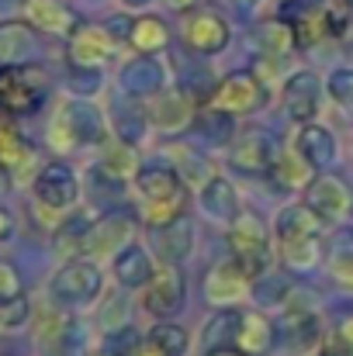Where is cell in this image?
<instances>
[{
	"mask_svg": "<svg viewBox=\"0 0 353 356\" xmlns=\"http://www.w3.org/2000/svg\"><path fill=\"white\" fill-rule=\"evenodd\" d=\"M194 115H198L194 111V97L187 90H180V87H166L156 97H149V104H146L149 128H156L163 135H177V131L191 128Z\"/></svg>",
	"mask_w": 353,
	"mask_h": 356,
	"instance_id": "9a60e30c",
	"label": "cell"
},
{
	"mask_svg": "<svg viewBox=\"0 0 353 356\" xmlns=\"http://www.w3.org/2000/svg\"><path fill=\"white\" fill-rule=\"evenodd\" d=\"M121 356H163V353H159V350H156L149 339H139V343H132V346H128Z\"/></svg>",
	"mask_w": 353,
	"mask_h": 356,
	"instance_id": "60d3db41",
	"label": "cell"
},
{
	"mask_svg": "<svg viewBox=\"0 0 353 356\" xmlns=\"http://www.w3.org/2000/svg\"><path fill=\"white\" fill-rule=\"evenodd\" d=\"M180 38H184L187 52H194V56H219V52H226L233 31H229V21L215 10H187Z\"/></svg>",
	"mask_w": 353,
	"mask_h": 356,
	"instance_id": "9c48e42d",
	"label": "cell"
},
{
	"mask_svg": "<svg viewBox=\"0 0 353 356\" xmlns=\"http://www.w3.org/2000/svg\"><path fill=\"white\" fill-rule=\"evenodd\" d=\"M14 229H17V225H14V215L0 204V242H7V238L14 236Z\"/></svg>",
	"mask_w": 353,
	"mask_h": 356,
	"instance_id": "b9f144b4",
	"label": "cell"
},
{
	"mask_svg": "<svg viewBox=\"0 0 353 356\" xmlns=\"http://www.w3.org/2000/svg\"><path fill=\"white\" fill-rule=\"evenodd\" d=\"M291 291H295V280H291V273H281V270H267V273H260V277H253V284H249V298H256L260 305H284L288 298H291Z\"/></svg>",
	"mask_w": 353,
	"mask_h": 356,
	"instance_id": "d6a6232c",
	"label": "cell"
},
{
	"mask_svg": "<svg viewBox=\"0 0 353 356\" xmlns=\"http://www.w3.org/2000/svg\"><path fill=\"white\" fill-rule=\"evenodd\" d=\"M191 128H194V135H198V138H205L208 145H229V142H233V135H235V118L233 115H222V111L205 108V111H198V115H194Z\"/></svg>",
	"mask_w": 353,
	"mask_h": 356,
	"instance_id": "836d02e7",
	"label": "cell"
},
{
	"mask_svg": "<svg viewBox=\"0 0 353 356\" xmlns=\"http://www.w3.org/2000/svg\"><path fill=\"white\" fill-rule=\"evenodd\" d=\"M80 194H84V184H80L77 170L63 159L42 163L31 177V197L45 215H63V211L77 208Z\"/></svg>",
	"mask_w": 353,
	"mask_h": 356,
	"instance_id": "8992f818",
	"label": "cell"
},
{
	"mask_svg": "<svg viewBox=\"0 0 353 356\" xmlns=\"http://www.w3.org/2000/svg\"><path fill=\"white\" fill-rule=\"evenodd\" d=\"M277 339V325L263 312H242L239 332H235V353L242 356H263Z\"/></svg>",
	"mask_w": 353,
	"mask_h": 356,
	"instance_id": "cb8c5ba5",
	"label": "cell"
},
{
	"mask_svg": "<svg viewBox=\"0 0 353 356\" xmlns=\"http://www.w3.org/2000/svg\"><path fill=\"white\" fill-rule=\"evenodd\" d=\"M326 94H329V101H333L343 115L353 118V66H336V70L329 73Z\"/></svg>",
	"mask_w": 353,
	"mask_h": 356,
	"instance_id": "8d00e7d4",
	"label": "cell"
},
{
	"mask_svg": "<svg viewBox=\"0 0 353 356\" xmlns=\"http://www.w3.org/2000/svg\"><path fill=\"white\" fill-rule=\"evenodd\" d=\"M329 339H336L343 350H350L353 353V315H347V318H340L336 322V329H333V336Z\"/></svg>",
	"mask_w": 353,
	"mask_h": 356,
	"instance_id": "ab89813d",
	"label": "cell"
},
{
	"mask_svg": "<svg viewBox=\"0 0 353 356\" xmlns=\"http://www.w3.org/2000/svg\"><path fill=\"white\" fill-rule=\"evenodd\" d=\"M135 101H139V97H128V94H125V101H115V104H111V124H108L121 142H132V145L149 131L146 108L135 104Z\"/></svg>",
	"mask_w": 353,
	"mask_h": 356,
	"instance_id": "f1b7e54d",
	"label": "cell"
},
{
	"mask_svg": "<svg viewBox=\"0 0 353 356\" xmlns=\"http://www.w3.org/2000/svg\"><path fill=\"white\" fill-rule=\"evenodd\" d=\"M249 284H253V277L229 256V259L212 263V270L205 277V298L212 308H239L249 298Z\"/></svg>",
	"mask_w": 353,
	"mask_h": 356,
	"instance_id": "4fadbf2b",
	"label": "cell"
},
{
	"mask_svg": "<svg viewBox=\"0 0 353 356\" xmlns=\"http://www.w3.org/2000/svg\"><path fill=\"white\" fill-rule=\"evenodd\" d=\"M305 238H326V222L305 201L284 204L274 218V245H291Z\"/></svg>",
	"mask_w": 353,
	"mask_h": 356,
	"instance_id": "ffe728a7",
	"label": "cell"
},
{
	"mask_svg": "<svg viewBox=\"0 0 353 356\" xmlns=\"http://www.w3.org/2000/svg\"><path fill=\"white\" fill-rule=\"evenodd\" d=\"M125 42H128L139 56H159V52L170 45V28H166L163 17H156V14H142V17L132 21Z\"/></svg>",
	"mask_w": 353,
	"mask_h": 356,
	"instance_id": "4316f807",
	"label": "cell"
},
{
	"mask_svg": "<svg viewBox=\"0 0 353 356\" xmlns=\"http://www.w3.org/2000/svg\"><path fill=\"white\" fill-rule=\"evenodd\" d=\"M319 356H353V353L350 350H343L336 339H329V343H322V346H319Z\"/></svg>",
	"mask_w": 353,
	"mask_h": 356,
	"instance_id": "7bdbcfd3",
	"label": "cell"
},
{
	"mask_svg": "<svg viewBox=\"0 0 353 356\" xmlns=\"http://www.w3.org/2000/svg\"><path fill=\"white\" fill-rule=\"evenodd\" d=\"M132 222L121 218V215H104V218H91L84 242H80V252L77 256H87V259H101V256H115L125 242H132Z\"/></svg>",
	"mask_w": 353,
	"mask_h": 356,
	"instance_id": "ac0fdd59",
	"label": "cell"
},
{
	"mask_svg": "<svg viewBox=\"0 0 353 356\" xmlns=\"http://www.w3.org/2000/svg\"><path fill=\"white\" fill-rule=\"evenodd\" d=\"M281 101H284V111L291 115V121H298V124L315 121L322 111V101H326V83L312 70H295L281 87Z\"/></svg>",
	"mask_w": 353,
	"mask_h": 356,
	"instance_id": "8fae6325",
	"label": "cell"
},
{
	"mask_svg": "<svg viewBox=\"0 0 353 356\" xmlns=\"http://www.w3.org/2000/svg\"><path fill=\"white\" fill-rule=\"evenodd\" d=\"M146 339H149L163 356H187V350H191V336H187V329L177 325V322H170V318H159V322L149 329Z\"/></svg>",
	"mask_w": 353,
	"mask_h": 356,
	"instance_id": "d590c367",
	"label": "cell"
},
{
	"mask_svg": "<svg viewBox=\"0 0 353 356\" xmlns=\"http://www.w3.org/2000/svg\"><path fill=\"white\" fill-rule=\"evenodd\" d=\"M94 356H115V353H94Z\"/></svg>",
	"mask_w": 353,
	"mask_h": 356,
	"instance_id": "681fc988",
	"label": "cell"
},
{
	"mask_svg": "<svg viewBox=\"0 0 353 356\" xmlns=\"http://www.w3.org/2000/svg\"><path fill=\"white\" fill-rule=\"evenodd\" d=\"M101 291H104V270L97 266V259L87 256H70L49 280V294L63 308H87L101 298Z\"/></svg>",
	"mask_w": 353,
	"mask_h": 356,
	"instance_id": "5b68a950",
	"label": "cell"
},
{
	"mask_svg": "<svg viewBox=\"0 0 353 356\" xmlns=\"http://www.w3.org/2000/svg\"><path fill=\"white\" fill-rule=\"evenodd\" d=\"M194 3L198 0H170V7H177V10H194Z\"/></svg>",
	"mask_w": 353,
	"mask_h": 356,
	"instance_id": "ee69618b",
	"label": "cell"
},
{
	"mask_svg": "<svg viewBox=\"0 0 353 356\" xmlns=\"http://www.w3.org/2000/svg\"><path fill=\"white\" fill-rule=\"evenodd\" d=\"M281 191H305V184L315 177V170L298 156V152H277V159H274V166H270V173H267Z\"/></svg>",
	"mask_w": 353,
	"mask_h": 356,
	"instance_id": "1f68e13d",
	"label": "cell"
},
{
	"mask_svg": "<svg viewBox=\"0 0 353 356\" xmlns=\"http://www.w3.org/2000/svg\"><path fill=\"white\" fill-rule=\"evenodd\" d=\"M118 87L128 97H156L159 90H166V66L156 56H132L121 73H118Z\"/></svg>",
	"mask_w": 353,
	"mask_h": 356,
	"instance_id": "d6986e66",
	"label": "cell"
},
{
	"mask_svg": "<svg viewBox=\"0 0 353 356\" xmlns=\"http://www.w3.org/2000/svg\"><path fill=\"white\" fill-rule=\"evenodd\" d=\"M49 94V76L38 66H3L0 70V115H28Z\"/></svg>",
	"mask_w": 353,
	"mask_h": 356,
	"instance_id": "52a82bcc",
	"label": "cell"
},
{
	"mask_svg": "<svg viewBox=\"0 0 353 356\" xmlns=\"http://www.w3.org/2000/svg\"><path fill=\"white\" fill-rule=\"evenodd\" d=\"M35 163V145L7 121H0V170L21 173Z\"/></svg>",
	"mask_w": 353,
	"mask_h": 356,
	"instance_id": "f546056e",
	"label": "cell"
},
{
	"mask_svg": "<svg viewBox=\"0 0 353 356\" xmlns=\"http://www.w3.org/2000/svg\"><path fill=\"white\" fill-rule=\"evenodd\" d=\"M347 31H350V38H353V17H350V21H347Z\"/></svg>",
	"mask_w": 353,
	"mask_h": 356,
	"instance_id": "c3c4849f",
	"label": "cell"
},
{
	"mask_svg": "<svg viewBox=\"0 0 353 356\" xmlns=\"http://www.w3.org/2000/svg\"><path fill=\"white\" fill-rule=\"evenodd\" d=\"M152 236H156V256H159V263L180 266V263L191 259L198 232H194V222H191L187 215H180V218H173L170 225L152 229Z\"/></svg>",
	"mask_w": 353,
	"mask_h": 356,
	"instance_id": "7402d4cb",
	"label": "cell"
},
{
	"mask_svg": "<svg viewBox=\"0 0 353 356\" xmlns=\"http://www.w3.org/2000/svg\"><path fill=\"white\" fill-rule=\"evenodd\" d=\"M156 259H152V252L142 245V242H125L121 249H118L115 256H111V277L118 280V287L121 291H142L152 277H156Z\"/></svg>",
	"mask_w": 353,
	"mask_h": 356,
	"instance_id": "e0dca14e",
	"label": "cell"
},
{
	"mask_svg": "<svg viewBox=\"0 0 353 356\" xmlns=\"http://www.w3.org/2000/svg\"><path fill=\"white\" fill-rule=\"evenodd\" d=\"M295 152L319 173V170H326V166H333L340 159V142H336V135L326 124L305 121L298 128V135H295Z\"/></svg>",
	"mask_w": 353,
	"mask_h": 356,
	"instance_id": "44dd1931",
	"label": "cell"
},
{
	"mask_svg": "<svg viewBox=\"0 0 353 356\" xmlns=\"http://www.w3.org/2000/svg\"><path fill=\"white\" fill-rule=\"evenodd\" d=\"M235 7H256V3H263V0H233Z\"/></svg>",
	"mask_w": 353,
	"mask_h": 356,
	"instance_id": "bcb514c9",
	"label": "cell"
},
{
	"mask_svg": "<svg viewBox=\"0 0 353 356\" xmlns=\"http://www.w3.org/2000/svg\"><path fill=\"white\" fill-rule=\"evenodd\" d=\"M305 197V204L329 225V222H340V218H347L350 215V204H353V194L350 187L340 180V177H329V173H315L308 184H305V191H301Z\"/></svg>",
	"mask_w": 353,
	"mask_h": 356,
	"instance_id": "5bb4252c",
	"label": "cell"
},
{
	"mask_svg": "<svg viewBox=\"0 0 353 356\" xmlns=\"http://www.w3.org/2000/svg\"><path fill=\"white\" fill-rule=\"evenodd\" d=\"M24 287H21V277H17V270L7 263V259H0V301L3 298H14V294H21Z\"/></svg>",
	"mask_w": 353,
	"mask_h": 356,
	"instance_id": "f35d334b",
	"label": "cell"
},
{
	"mask_svg": "<svg viewBox=\"0 0 353 356\" xmlns=\"http://www.w3.org/2000/svg\"><path fill=\"white\" fill-rule=\"evenodd\" d=\"M35 52V28L21 17L0 21V66H21Z\"/></svg>",
	"mask_w": 353,
	"mask_h": 356,
	"instance_id": "d4e9b609",
	"label": "cell"
},
{
	"mask_svg": "<svg viewBox=\"0 0 353 356\" xmlns=\"http://www.w3.org/2000/svg\"><path fill=\"white\" fill-rule=\"evenodd\" d=\"M226 242H229V256H233L249 277H260V273H267V270L274 266L277 245H274V232H270V225H267L263 218L242 211L233 225H229Z\"/></svg>",
	"mask_w": 353,
	"mask_h": 356,
	"instance_id": "3957f363",
	"label": "cell"
},
{
	"mask_svg": "<svg viewBox=\"0 0 353 356\" xmlns=\"http://www.w3.org/2000/svg\"><path fill=\"white\" fill-rule=\"evenodd\" d=\"M97 170L104 173V177H111L118 184H132L135 180V173H139V152H135V145L132 142H104V152H101V159H97Z\"/></svg>",
	"mask_w": 353,
	"mask_h": 356,
	"instance_id": "83f0119b",
	"label": "cell"
},
{
	"mask_svg": "<svg viewBox=\"0 0 353 356\" xmlns=\"http://www.w3.org/2000/svg\"><path fill=\"white\" fill-rule=\"evenodd\" d=\"M115 42L118 38L108 31V24H77L66 42V59L70 66L104 70L115 56Z\"/></svg>",
	"mask_w": 353,
	"mask_h": 356,
	"instance_id": "30bf717a",
	"label": "cell"
},
{
	"mask_svg": "<svg viewBox=\"0 0 353 356\" xmlns=\"http://www.w3.org/2000/svg\"><path fill=\"white\" fill-rule=\"evenodd\" d=\"M256 49H260L267 59H281V56H288V52L295 49V31H291V24L281 21V17L260 24V28H256Z\"/></svg>",
	"mask_w": 353,
	"mask_h": 356,
	"instance_id": "e575fe53",
	"label": "cell"
},
{
	"mask_svg": "<svg viewBox=\"0 0 353 356\" xmlns=\"http://www.w3.org/2000/svg\"><path fill=\"white\" fill-rule=\"evenodd\" d=\"M132 191H135V201H139V218H142L149 229L170 225L173 218L184 215L187 184H184V177H180L170 163L139 166V173H135V180H132Z\"/></svg>",
	"mask_w": 353,
	"mask_h": 356,
	"instance_id": "6da1fadb",
	"label": "cell"
},
{
	"mask_svg": "<svg viewBox=\"0 0 353 356\" xmlns=\"http://www.w3.org/2000/svg\"><path fill=\"white\" fill-rule=\"evenodd\" d=\"M239 308H215V315L205 322L201 329V353H222V350H235V332H239Z\"/></svg>",
	"mask_w": 353,
	"mask_h": 356,
	"instance_id": "484cf974",
	"label": "cell"
},
{
	"mask_svg": "<svg viewBox=\"0 0 353 356\" xmlns=\"http://www.w3.org/2000/svg\"><path fill=\"white\" fill-rule=\"evenodd\" d=\"M184 294H187L184 270L163 263V266L156 270V277L142 287V308L159 322V318H170V315H177V312L184 308Z\"/></svg>",
	"mask_w": 353,
	"mask_h": 356,
	"instance_id": "7c38bea8",
	"label": "cell"
},
{
	"mask_svg": "<svg viewBox=\"0 0 353 356\" xmlns=\"http://www.w3.org/2000/svg\"><path fill=\"white\" fill-rule=\"evenodd\" d=\"M28 322H31V301L24 298V291L0 301V329H3V332H17V329H24Z\"/></svg>",
	"mask_w": 353,
	"mask_h": 356,
	"instance_id": "74e56055",
	"label": "cell"
},
{
	"mask_svg": "<svg viewBox=\"0 0 353 356\" xmlns=\"http://www.w3.org/2000/svg\"><path fill=\"white\" fill-rule=\"evenodd\" d=\"M0 332H3V329H0Z\"/></svg>",
	"mask_w": 353,
	"mask_h": 356,
	"instance_id": "816d5d0a",
	"label": "cell"
},
{
	"mask_svg": "<svg viewBox=\"0 0 353 356\" xmlns=\"http://www.w3.org/2000/svg\"><path fill=\"white\" fill-rule=\"evenodd\" d=\"M267 101H270V87L253 70H233L208 90V108L233 115V118H246V115L263 111Z\"/></svg>",
	"mask_w": 353,
	"mask_h": 356,
	"instance_id": "277c9868",
	"label": "cell"
},
{
	"mask_svg": "<svg viewBox=\"0 0 353 356\" xmlns=\"http://www.w3.org/2000/svg\"><path fill=\"white\" fill-rule=\"evenodd\" d=\"M198 208L212 218V222H222V225H233L235 218L242 215V201H239V191L229 177L222 173H208L201 184H198Z\"/></svg>",
	"mask_w": 353,
	"mask_h": 356,
	"instance_id": "2e32d148",
	"label": "cell"
},
{
	"mask_svg": "<svg viewBox=\"0 0 353 356\" xmlns=\"http://www.w3.org/2000/svg\"><path fill=\"white\" fill-rule=\"evenodd\" d=\"M121 3H125L128 10H139V7H149L152 0H121Z\"/></svg>",
	"mask_w": 353,
	"mask_h": 356,
	"instance_id": "f6af8a7d",
	"label": "cell"
},
{
	"mask_svg": "<svg viewBox=\"0 0 353 356\" xmlns=\"http://www.w3.org/2000/svg\"><path fill=\"white\" fill-rule=\"evenodd\" d=\"M350 211H353V204H350Z\"/></svg>",
	"mask_w": 353,
	"mask_h": 356,
	"instance_id": "f907efd6",
	"label": "cell"
},
{
	"mask_svg": "<svg viewBox=\"0 0 353 356\" xmlns=\"http://www.w3.org/2000/svg\"><path fill=\"white\" fill-rule=\"evenodd\" d=\"M326 270L333 277V284L340 291L353 294V236L350 232H336L329 249H326Z\"/></svg>",
	"mask_w": 353,
	"mask_h": 356,
	"instance_id": "4dcf8cb0",
	"label": "cell"
},
{
	"mask_svg": "<svg viewBox=\"0 0 353 356\" xmlns=\"http://www.w3.org/2000/svg\"><path fill=\"white\" fill-rule=\"evenodd\" d=\"M24 21L35 28V31H45V35H66L80 24V17L73 14L70 3L63 0H24Z\"/></svg>",
	"mask_w": 353,
	"mask_h": 356,
	"instance_id": "603a6c76",
	"label": "cell"
},
{
	"mask_svg": "<svg viewBox=\"0 0 353 356\" xmlns=\"http://www.w3.org/2000/svg\"><path fill=\"white\" fill-rule=\"evenodd\" d=\"M208 356H242V353H235V350H222V353H208Z\"/></svg>",
	"mask_w": 353,
	"mask_h": 356,
	"instance_id": "7dc6e473",
	"label": "cell"
},
{
	"mask_svg": "<svg viewBox=\"0 0 353 356\" xmlns=\"http://www.w3.org/2000/svg\"><path fill=\"white\" fill-rule=\"evenodd\" d=\"M229 149V166L246 173V177H267L274 159H277V149H274V138L263 131V128H242L235 131L233 142L226 145Z\"/></svg>",
	"mask_w": 353,
	"mask_h": 356,
	"instance_id": "ba28073f",
	"label": "cell"
},
{
	"mask_svg": "<svg viewBox=\"0 0 353 356\" xmlns=\"http://www.w3.org/2000/svg\"><path fill=\"white\" fill-rule=\"evenodd\" d=\"M108 121L104 111L84 97L77 101H66L52 121H49V142L56 152H73V149H84V145H104L108 142Z\"/></svg>",
	"mask_w": 353,
	"mask_h": 356,
	"instance_id": "7a4b0ae2",
	"label": "cell"
}]
</instances>
